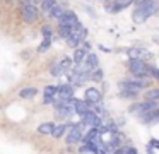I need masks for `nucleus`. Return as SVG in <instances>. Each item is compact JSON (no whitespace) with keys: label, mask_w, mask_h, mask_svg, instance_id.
<instances>
[{"label":"nucleus","mask_w":159,"mask_h":154,"mask_svg":"<svg viewBox=\"0 0 159 154\" xmlns=\"http://www.w3.org/2000/svg\"><path fill=\"white\" fill-rule=\"evenodd\" d=\"M159 12V0H144V2L137 3L134 14H132V19L135 24H142L147 19H151L152 16Z\"/></svg>","instance_id":"1"},{"label":"nucleus","mask_w":159,"mask_h":154,"mask_svg":"<svg viewBox=\"0 0 159 154\" xmlns=\"http://www.w3.org/2000/svg\"><path fill=\"white\" fill-rule=\"evenodd\" d=\"M98 133H99V132H98L96 128H91L89 132H87V135L84 137V140H86V142H94V140L98 139Z\"/></svg>","instance_id":"24"},{"label":"nucleus","mask_w":159,"mask_h":154,"mask_svg":"<svg viewBox=\"0 0 159 154\" xmlns=\"http://www.w3.org/2000/svg\"><path fill=\"white\" fill-rule=\"evenodd\" d=\"M50 44H52V38H43V43L38 46V53H45L50 48Z\"/></svg>","instance_id":"21"},{"label":"nucleus","mask_w":159,"mask_h":154,"mask_svg":"<svg viewBox=\"0 0 159 154\" xmlns=\"http://www.w3.org/2000/svg\"><path fill=\"white\" fill-rule=\"evenodd\" d=\"M39 2H41V9L45 10V12H48V10L57 3V0H39Z\"/></svg>","instance_id":"26"},{"label":"nucleus","mask_w":159,"mask_h":154,"mask_svg":"<svg viewBox=\"0 0 159 154\" xmlns=\"http://www.w3.org/2000/svg\"><path fill=\"white\" fill-rule=\"evenodd\" d=\"M140 120H142V123H156V122H159V108H154V110H149V111L142 113Z\"/></svg>","instance_id":"10"},{"label":"nucleus","mask_w":159,"mask_h":154,"mask_svg":"<svg viewBox=\"0 0 159 154\" xmlns=\"http://www.w3.org/2000/svg\"><path fill=\"white\" fill-rule=\"evenodd\" d=\"M41 33H43V38H52V29H50L48 26H45L41 29Z\"/></svg>","instance_id":"27"},{"label":"nucleus","mask_w":159,"mask_h":154,"mask_svg":"<svg viewBox=\"0 0 159 154\" xmlns=\"http://www.w3.org/2000/svg\"><path fill=\"white\" fill-rule=\"evenodd\" d=\"M91 81L101 82V81H103V72H101L99 68H94V70H91Z\"/></svg>","instance_id":"22"},{"label":"nucleus","mask_w":159,"mask_h":154,"mask_svg":"<svg viewBox=\"0 0 159 154\" xmlns=\"http://www.w3.org/2000/svg\"><path fill=\"white\" fill-rule=\"evenodd\" d=\"M38 94V89L36 87H24L19 91V96H21L22 99H29V98H34V96Z\"/></svg>","instance_id":"16"},{"label":"nucleus","mask_w":159,"mask_h":154,"mask_svg":"<svg viewBox=\"0 0 159 154\" xmlns=\"http://www.w3.org/2000/svg\"><path fill=\"white\" fill-rule=\"evenodd\" d=\"M70 67H72V60L70 58H62V60L58 62V63L55 65V67H52V75L53 77H58V75H62V74H65V72H69L70 70Z\"/></svg>","instance_id":"7"},{"label":"nucleus","mask_w":159,"mask_h":154,"mask_svg":"<svg viewBox=\"0 0 159 154\" xmlns=\"http://www.w3.org/2000/svg\"><path fill=\"white\" fill-rule=\"evenodd\" d=\"M101 123V120H99V116L96 115L94 111H86L82 115V125H87V127H98Z\"/></svg>","instance_id":"9"},{"label":"nucleus","mask_w":159,"mask_h":154,"mask_svg":"<svg viewBox=\"0 0 159 154\" xmlns=\"http://www.w3.org/2000/svg\"><path fill=\"white\" fill-rule=\"evenodd\" d=\"M67 130H69V125H67V123H62V125H57L55 128H53V133H52V135L57 137V139H60V137H62L63 133L67 132Z\"/></svg>","instance_id":"18"},{"label":"nucleus","mask_w":159,"mask_h":154,"mask_svg":"<svg viewBox=\"0 0 159 154\" xmlns=\"http://www.w3.org/2000/svg\"><path fill=\"white\" fill-rule=\"evenodd\" d=\"M79 24V19H77V14L72 12V10H65L62 16L58 17V26H67V27H75Z\"/></svg>","instance_id":"6"},{"label":"nucleus","mask_w":159,"mask_h":154,"mask_svg":"<svg viewBox=\"0 0 159 154\" xmlns=\"http://www.w3.org/2000/svg\"><path fill=\"white\" fill-rule=\"evenodd\" d=\"M53 128H55V125H53V123H50V122L41 123V125L38 127V133H41V135H52Z\"/></svg>","instance_id":"15"},{"label":"nucleus","mask_w":159,"mask_h":154,"mask_svg":"<svg viewBox=\"0 0 159 154\" xmlns=\"http://www.w3.org/2000/svg\"><path fill=\"white\" fill-rule=\"evenodd\" d=\"M48 12H50V16H52V17H55V19H58V17H60V16H62V14H63V12H65V10H63V9H62V7H60V5H58V3H55V5H53V7H52V9H50V10H48Z\"/></svg>","instance_id":"19"},{"label":"nucleus","mask_w":159,"mask_h":154,"mask_svg":"<svg viewBox=\"0 0 159 154\" xmlns=\"http://www.w3.org/2000/svg\"><path fill=\"white\" fill-rule=\"evenodd\" d=\"M145 99H152V101H159V89H151L145 92Z\"/></svg>","instance_id":"23"},{"label":"nucleus","mask_w":159,"mask_h":154,"mask_svg":"<svg viewBox=\"0 0 159 154\" xmlns=\"http://www.w3.org/2000/svg\"><path fill=\"white\" fill-rule=\"evenodd\" d=\"M128 68L137 77H149V65L142 58H132L130 63H128Z\"/></svg>","instance_id":"3"},{"label":"nucleus","mask_w":159,"mask_h":154,"mask_svg":"<svg viewBox=\"0 0 159 154\" xmlns=\"http://www.w3.org/2000/svg\"><path fill=\"white\" fill-rule=\"evenodd\" d=\"M82 139V123L80 125H70V132L67 133V144H77Z\"/></svg>","instance_id":"8"},{"label":"nucleus","mask_w":159,"mask_h":154,"mask_svg":"<svg viewBox=\"0 0 159 154\" xmlns=\"http://www.w3.org/2000/svg\"><path fill=\"white\" fill-rule=\"evenodd\" d=\"M74 108H75V113H79V115L82 116L86 111L91 110V105L86 99H74Z\"/></svg>","instance_id":"13"},{"label":"nucleus","mask_w":159,"mask_h":154,"mask_svg":"<svg viewBox=\"0 0 159 154\" xmlns=\"http://www.w3.org/2000/svg\"><path fill=\"white\" fill-rule=\"evenodd\" d=\"M149 86V81L144 77H137L135 75V79H127V81H121L120 84H118V87L121 89V91H127V92H135V94H139V92L142 91V89H145Z\"/></svg>","instance_id":"2"},{"label":"nucleus","mask_w":159,"mask_h":154,"mask_svg":"<svg viewBox=\"0 0 159 154\" xmlns=\"http://www.w3.org/2000/svg\"><path fill=\"white\" fill-rule=\"evenodd\" d=\"M58 87V92H57V96H58L60 99H72L74 96V87L69 84H63V86H57Z\"/></svg>","instance_id":"12"},{"label":"nucleus","mask_w":159,"mask_h":154,"mask_svg":"<svg viewBox=\"0 0 159 154\" xmlns=\"http://www.w3.org/2000/svg\"><path fill=\"white\" fill-rule=\"evenodd\" d=\"M38 19V9L33 5V2H26L22 5V21L24 22H34Z\"/></svg>","instance_id":"5"},{"label":"nucleus","mask_w":159,"mask_h":154,"mask_svg":"<svg viewBox=\"0 0 159 154\" xmlns=\"http://www.w3.org/2000/svg\"><path fill=\"white\" fill-rule=\"evenodd\" d=\"M57 92H58V87H57V86H46L43 94L48 96V98H57Z\"/></svg>","instance_id":"20"},{"label":"nucleus","mask_w":159,"mask_h":154,"mask_svg":"<svg viewBox=\"0 0 159 154\" xmlns=\"http://www.w3.org/2000/svg\"><path fill=\"white\" fill-rule=\"evenodd\" d=\"M72 29H74V27H67V26H58L60 36H62V38H65V40H67V38L70 36V34H72Z\"/></svg>","instance_id":"25"},{"label":"nucleus","mask_w":159,"mask_h":154,"mask_svg":"<svg viewBox=\"0 0 159 154\" xmlns=\"http://www.w3.org/2000/svg\"><path fill=\"white\" fill-rule=\"evenodd\" d=\"M135 0H104V9L110 14H116L120 10L127 9L128 5H132Z\"/></svg>","instance_id":"4"},{"label":"nucleus","mask_w":159,"mask_h":154,"mask_svg":"<svg viewBox=\"0 0 159 154\" xmlns=\"http://www.w3.org/2000/svg\"><path fill=\"white\" fill-rule=\"evenodd\" d=\"M84 99H86L89 105L99 103V101H101V92L98 91V89H94V87H89V89L86 91V94H84Z\"/></svg>","instance_id":"11"},{"label":"nucleus","mask_w":159,"mask_h":154,"mask_svg":"<svg viewBox=\"0 0 159 154\" xmlns=\"http://www.w3.org/2000/svg\"><path fill=\"white\" fill-rule=\"evenodd\" d=\"M154 41H156V43H159V38H156V40H154Z\"/></svg>","instance_id":"28"},{"label":"nucleus","mask_w":159,"mask_h":154,"mask_svg":"<svg viewBox=\"0 0 159 154\" xmlns=\"http://www.w3.org/2000/svg\"><path fill=\"white\" fill-rule=\"evenodd\" d=\"M86 55H87L86 48H75V51H74V62H75L77 65L82 63L84 58H86Z\"/></svg>","instance_id":"17"},{"label":"nucleus","mask_w":159,"mask_h":154,"mask_svg":"<svg viewBox=\"0 0 159 154\" xmlns=\"http://www.w3.org/2000/svg\"><path fill=\"white\" fill-rule=\"evenodd\" d=\"M86 65L89 70H94V68H98V65H99V60H98V55L94 53H87L86 55Z\"/></svg>","instance_id":"14"},{"label":"nucleus","mask_w":159,"mask_h":154,"mask_svg":"<svg viewBox=\"0 0 159 154\" xmlns=\"http://www.w3.org/2000/svg\"><path fill=\"white\" fill-rule=\"evenodd\" d=\"M26 2H34V0H26Z\"/></svg>","instance_id":"29"}]
</instances>
